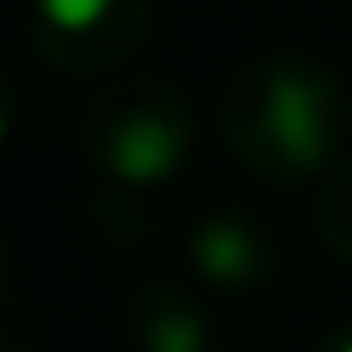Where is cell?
I'll return each mask as SVG.
<instances>
[{"mask_svg": "<svg viewBox=\"0 0 352 352\" xmlns=\"http://www.w3.org/2000/svg\"><path fill=\"white\" fill-rule=\"evenodd\" d=\"M246 236L236 232V227H212L203 241H198V261L212 270V275H236L241 265H246Z\"/></svg>", "mask_w": 352, "mask_h": 352, "instance_id": "3957f363", "label": "cell"}, {"mask_svg": "<svg viewBox=\"0 0 352 352\" xmlns=\"http://www.w3.org/2000/svg\"><path fill=\"white\" fill-rule=\"evenodd\" d=\"M102 10H107V0H44V15L63 30H87L102 20Z\"/></svg>", "mask_w": 352, "mask_h": 352, "instance_id": "277c9868", "label": "cell"}, {"mask_svg": "<svg viewBox=\"0 0 352 352\" xmlns=\"http://www.w3.org/2000/svg\"><path fill=\"white\" fill-rule=\"evenodd\" d=\"M155 347L160 352H198V328L184 323V318H174V323H164L155 333Z\"/></svg>", "mask_w": 352, "mask_h": 352, "instance_id": "5b68a950", "label": "cell"}, {"mask_svg": "<svg viewBox=\"0 0 352 352\" xmlns=\"http://www.w3.org/2000/svg\"><path fill=\"white\" fill-rule=\"evenodd\" d=\"M342 352H352V342H347V347H342Z\"/></svg>", "mask_w": 352, "mask_h": 352, "instance_id": "8992f818", "label": "cell"}, {"mask_svg": "<svg viewBox=\"0 0 352 352\" xmlns=\"http://www.w3.org/2000/svg\"><path fill=\"white\" fill-rule=\"evenodd\" d=\"M174 160H179V140L160 121H131L116 135V164L126 179H160L174 169Z\"/></svg>", "mask_w": 352, "mask_h": 352, "instance_id": "7a4b0ae2", "label": "cell"}, {"mask_svg": "<svg viewBox=\"0 0 352 352\" xmlns=\"http://www.w3.org/2000/svg\"><path fill=\"white\" fill-rule=\"evenodd\" d=\"M265 126L275 135V145L294 160H314L323 150V111H318V97L294 82V78H280L270 87V102H265Z\"/></svg>", "mask_w": 352, "mask_h": 352, "instance_id": "6da1fadb", "label": "cell"}]
</instances>
